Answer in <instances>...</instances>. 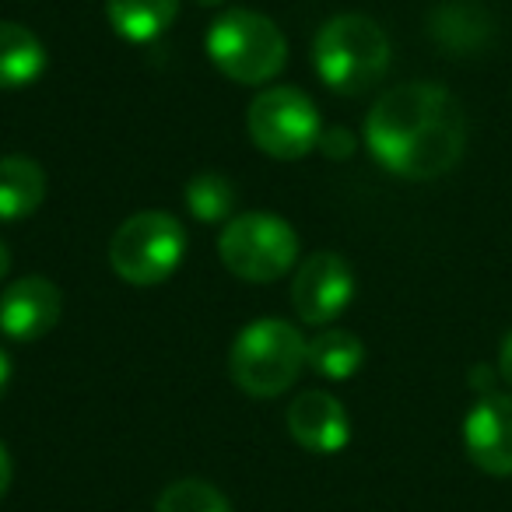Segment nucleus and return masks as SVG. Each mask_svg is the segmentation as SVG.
I'll list each match as a JSON object with an SVG mask.
<instances>
[{"instance_id":"obj_16","label":"nucleus","mask_w":512,"mask_h":512,"mask_svg":"<svg viewBox=\"0 0 512 512\" xmlns=\"http://www.w3.org/2000/svg\"><path fill=\"white\" fill-rule=\"evenodd\" d=\"M365 362V348L351 330H323L306 344V365L323 379L344 383L351 379Z\"/></svg>"},{"instance_id":"obj_14","label":"nucleus","mask_w":512,"mask_h":512,"mask_svg":"<svg viewBox=\"0 0 512 512\" xmlns=\"http://www.w3.org/2000/svg\"><path fill=\"white\" fill-rule=\"evenodd\" d=\"M46 200V172L29 155L0 158V221H22Z\"/></svg>"},{"instance_id":"obj_1","label":"nucleus","mask_w":512,"mask_h":512,"mask_svg":"<svg viewBox=\"0 0 512 512\" xmlns=\"http://www.w3.org/2000/svg\"><path fill=\"white\" fill-rule=\"evenodd\" d=\"M365 144L393 176L439 179L460 162L467 116L442 85L411 81L376 99L365 120Z\"/></svg>"},{"instance_id":"obj_5","label":"nucleus","mask_w":512,"mask_h":512,"mask_svg":"<svg viewBox=\"0 0 512 512\" xmlns=\"http://www.w3.org/2000/svg\"><path fill=\"white\" fill-rule=\"evenodd\" d=\"M186 256V228L169 211L130 214L109 239V267L137 288L162 285Z\"/></svg>"},{"instance_id":"obj_3","label":"nucleus","mask_w":512,"mask_h":512,"mask_svg":"<svg viewBox=\"0 0 512 512\" xmlns=\"http://www.w3.org/2000/svg\"><path fill=\"white\" fill-rule=\"evenodd\" d=\"M306 337L288 320H256L239 330L228 355L235 386L256 400L281 397L306 369Z\"/></svg>"},{"instance_id":"obj_25","label":"nucleus","mask_w":512,"mask_h":512,"mask_svg":"<svg viewBox=\"0 0 512 512\" xmlns=\"http://www.w3.org/2000/svg\"><path fill=\"white\" fill-rule=\"evenodd\" d=\"M197 4H204V8H221L225 0H197Z\"/></svg>"},{"instance_id":"obj_18","label":"nucleus","mask_w":512,"mask_h":512,"mask_svg":"<svg viewBox=\"0 0 512 512\" xmlns=\"http://www.w3.org/2000/svg\"><path fill=\"white\" fill-rule=\"evenodd\" d=\"M155 512H232V509H228V498L214 484L200 481V477H183V481H172L158 495Z\"/></svg>"},{"instance_id":"obj_21","label":"nucleus","mask_w":512,"mask_h":512,"mask_svg":"<svg viewBox=\"0 0 512 512\" xmlns=\"http://www.w3.org/2000/svg\"><path fill=\"white\" fill-rule=\"evenodd\" d=\"M11 477H15V467H11L8 446H4V442H0V498L8 495V488H11Z\"/></svg>"},{"instance_id":"obj_10","label":"nucleus","mask_w":512,"mask_h":512,"mask_svg":"<svg viewBox=\"0 0 512 512\" xmlns=\"http://www.w3.org/2000/svg\"><path fill=\"white\" fill-rule=\"evenodd\" d=\"M60 306V288L50 278L29 274L0 292V334L18 344L39 341L57 327Z\"/></svg>"},{"instance_id":"obj_9","label":"nucleus","mask_w":512,"mask_h":512,"mask_svg":"<svg viewBox=\"0 0 512 512\" xmlns=\"http://www.w3.org/2000/svg\"><path fill=\"white\" fill-rule=\"evenodd\" d=\"M463 449L491 477H512V397L484 393L463 418Z\"/></svg>"},{"instance_id":"obj_11","label":"nucleus","mask_w":512,"mask_h":512,"mask_svg":"<svg viewBox=\"0 0 512 512\" xmlns=\"http://www.w3.org/2000/svg\"><path fill=\"white\" fill-rule=\"evenodd\" d=\"M288 432L309 453L334 456L351 442V418L337 397L323 390H306L288 407Z\"/></svg>"},{"instance_id":"obj_7","label":"nucleus","mask_w":512,"mask_h":512,"mask_svg":"<svg viewBox=\"0 0 512 512\" xmlns=\"http://www.w3.org/2000/svg\"><path fill=\"white\" fill-rule=\"evenodd\" d=\"M246 130L264 155L278 162L306 158L320 144V109L306 92L292 85L264 88L246 109Z\"/></svg>"},{"instance_id":"obj_15","label":"nucleus","mask_w":512,"mask_h":512,"mask_svg":"<svg viewBox=\"0 0 512 512\" xmlns=\"http://www.w3.org/2000/svg\"><path fill=\"white\" fill-rule=\"evenodd\" d=\"M179 15V0H106V18L127 43H155Z\"/></svg>"},{"instance_id":"obj_6","label":"nucleus","mask_w":512,"mask_h":512,"mask_svg":"<svg viewBox=\"0 0 512 512\" xmlns=\"http://www.w3.org/2000/svg\"><path fill=\"white\" fill-rule=\"evenodd\" d=\"M218 256L239 281L271 285L285 278L299 260V235L278 214L249 211L221 228Z\"/></svg>"},{"instance_id":"obj_8","label":"nucleus","mask_w":512,"mask_h":512,"mask_svg":"<svg viewBox=\"0 0 512 512\" xmlns=\"http://www.w3.org/2000/svg\"><path fill=\"white\" fill-rule=\"evenodd\" d=\"M355 299V271L341 253H313L299 267L292 285V306L302 323H334Z\"/></svg>"},{"instance_id":"obj_24","label":"nucleus","mask_w":512,"mask_h":512,"mask_svg":"<svg viewBox=\"0 0 512 512\" xmlns=\"http://www.w3.org/2000/svg\"><path fill=\"white\" fill-rule=\"evenodd\" d=\"M8 271H11V249H8V242L0 239V281L8 278Z\"/></svg>"},{"instance_id":"obj_23","label":"nucleus","mask_w":512,"mask_h":512,"mask_svg":"<svg viewBox=\"0 0 512 512\" xmlns=\"http://www.w3.org/2000/svg\"><path fill=\"white\" fill-rule=\"evenodd\" d=\"M8 383H11V358H8V351L0 348V397H4Z\"/></svg>"},{"instance_id":"obj_2","label":"nucleus","mask_w":512,"mask_h":512,"mask_svg":"<svg viewBox=\"0 0 512 512\" xmlns=\"http://www.w3.org/2000/svg\"><path fill=\"white\" fill-rule=\"evenodd\" d=\"M316 74L341 95H362L383 81L390 67V39L369 15H337L323 22L313 43Z\"/></svg>"},{"instance_id":"obj_12","label":"nucleus","mask_w":512,"mask_h":512,"mask_svg":"<svg viewBox=\"0 0 512 512\" xmlns=\"http://www.w3.org/2000/svg\"><path fill=\"white\" fill-rule=\"evenodd\" d=\"M428 32H432V39L442 50L477 53L491 43L495 22H491L488 11L481 4H474V0H446L428 18Z\"/></svg>"},{"instance_id":"obj_17","label":"nucleus","mask_w":512,"mask_h":512,"mask_svg":"<svg viewBox=\"0 0 512 512\" xmlns=\"http://www.w3.org/2000/svg\"><path fill=\"white\" fill-rule=\"evenodd\" d=\"M186 207L197 221L214 225V221H225L235 207V186L221 172H200L186 183Z\"/></svg>"},{"instance_id":"obj_4","label":"nucleus","mask_w":512,"mask_h":512,"mask_svg":"<svg viewBox=\"0 0 512 512\" xmlns=\"http://www.w3.org/2000/svg\"><path fill=\"white\" fill-rule=\"evenodd\" d=\"M207 57L239 85H267L288 60L285 32L260 11L228 8L207 29Z\"/></svg>"},{"instance_id":"obj_20","label":"nucleus","mask_w":512,"mask_h":512,"mask_svg":"<svg viewBox=\"0 0 512 512\" xmlns=\"http://www.w3.org/2000/svg\"><path fill=\"white\" fill-rule=\"evenodd\" d=\"M498 376H502L505 383L512 386V330L505 334L502 348H498Z\"/></svg>"},{"instance_id":"obj_13","label":"nucleus","mask_w":512,"mask_h":512,"mask_svg":"<svg viewBox=\"0 0 512 512\" xmlns=\"http://www.w3.org/2000/svg\"><path fill=\"white\" fill-rule=\"evenodd\" d=\"M46 46L32 29L0 22V92H18L43 78Z\"/></svg>"},{"instance_id":"obj_22","label":"nucleus","mask_w":512,"mask_h":512,"mask_svg":"<svg viewBox=\"0 0 512 512\" xmlns=\"http://www.w3.org/2000/svg\"><path fill=\"white\" fill-rule=\"evenodd\" d=\"M470 383H474L477 390H481V397H484V393H491V372L484 369V365H477V369L470 372Z\"/></svg>"},{"instance_id":"obj_19","label":"nucleus","mask_w":512,"mask_h":512,"mask_svg":"<svg viewBox=\"0 0 512 512\" xmlns=\"http://www.w3.org/2000/svg\"><path fill=\"white\" fill-rule=\"evenodd\" d=\"M316 148H320L327 158H348V155H355V134H351V130H344V127L323 130Z\"/></svg>"}]
</instances>
